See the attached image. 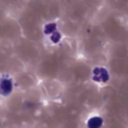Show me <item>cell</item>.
Segmentation results:
<instances>
[{
    "label": "cell",
    "mask_w": 128,
    "mask_h": 128,
    "mask_svg": "<svg viewBox=\"0 0 128 128\" xmlns=\"http://www.w3.org/2000/svg\"><path fill=\"white\" fill-rule=\"evenodd\" d=\"M1 93L3 95H7L12 90V86L10 80L4 78L1 80Z\"/></svg>",
    "instance_id": "obj_1"
},
{
    "label": "cell",
    "mask_w": 128,
    "mask_h": 128,
    "mask_svg": "<svg viewBox=\"0 0 128 128\" xmlns=\"http://www.w3.org/2000/svg\"><path fill=\"white\" fill-rule=\"evenodd\" d=\"M102 119L98 117H94L90 118L88 122V125L90 128H98L102 124Z\"/></svg>",
    "instance_id": "obj_2"
}]
</instances>
